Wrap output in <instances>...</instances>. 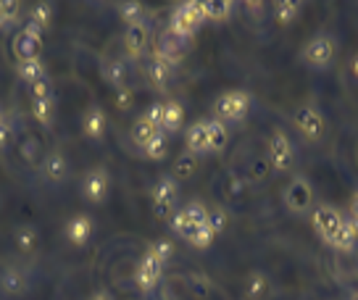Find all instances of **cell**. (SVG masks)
Masks as SVG:
<instances>
[{"label": "cell", "mask_w": 358, "mask_h": 300, "mask_svg": "<svg viewBox=\"0 0 358 300\" xmlns=\"http://www.w3.org/2000/svg\"><path fill=\"white\" fill-rule=\"evenodd\" d=\"M90 300H113V295L108 292V290H98V292L90 295Z\"/></svg>", "instance_id": "f6af8a7d"}, {"label": "cell", "mask_w": 358, "mask_h": 300, "mask_svg": "<svg viewBox=\"0 0 358 300\" xmlns=\"http://www.w3.org/2000/svg\"><path fill=\"white\" fill-rule=\"evenodd\" d=\"M43 174L50 179V182H64L69 174L66 158L61 156V153H48L43 161Z\"/></svg>", "instance_id": "d4e9b609"}, {"label": "cell", "mask_w": 358, "mask_h": 300, "mask_svg": "<svg viewBox=\"0 0 358 300\" xmlns=\"http://www.w3.org/2000/svg\"><path fill=\"white\" fill-rule=\"evenodd\" d=\"M13 243H16V248H19L22 253H32L34 248H37V243H40V232L34 229L32 224H22V227L13 232Z\"/></svg>", "instance_id": "83f0119b"}, {"label": "cell", "mask_w": 358, "mask_h": 300, "mask_svg": "<svg viewBox=\"0 0 358 300\" xmlns=\"http://www.w3.org/2000/svg\"><path fill=\"white\" fill-rule=\"evenodd\" d=\"M29 19H32L34 24H40L43 29H48V24L53 19V6H50V3H37L32 8V13H29Z\"/></svg>", "instance_id": "d590c367"}, {"label": "cell", "mask_w": 358, "mask_h": 300, "mask_svg": "<svg viewBox=\"0 0 358 300\" xmlns=\"http://www.w3.org/2000/svg\"><path fill=\"white\" fill-rule=\"evenodd\" d=\"M8 27V19H6V13L0 11V29H6Z\"/></svg>", "instance_id": "7dc6e473"}, {"label": "cell", "mask_w": 358, "mask_h": 300, "mask_svg": "<svg viewBox=\"0 0 358 300\" xmlns=\"http://www.w3.org/2000/svg\"><path fill=\"white\" fill-rule=\"evenodd\" d=\"M103 79H106V85L122 90L127 85V64H124L122 58H108L103 64Z\"/></svg>", "instance_id": "603a6c76"}, {"label": "cell", "mask_w": 358, "mask_h": 300, "mask_svg": "<svg viewBox=\"0 0 358 300\" xmlns=\"http://www.w3.org/2000/svg\"><path fill=\"white\" fill-rule=\"evenodd\" d=\"M158 132H161V129H158L156 124L150 122L148 116H140V119L132 124V132H129V137H132V143L137 145L140 150H145V145L150 143Z\"/></svg>", "instance_id": "44dd1931"}, {"label": "cell", "mask_w": 358, "mask_h": 300, "mask_svg": "<svg viewBox=\"0 0 358 300\" xmlns=\"http://www.w3.org/2000/svg\"><path fill=\"white\" fill-rule=\"evenodd\" d=\"M353 77H356V79H358V56H356V58H353Z\"/></svg>", "instance_id": "c3c4849f"}, {"label": "cell", "mask_w": 358, "mask_h": 300, "mask_svg": "<svg viewBox=\"0 0 358 300\" xmlns=\"http://www.w3.org/2000/svg\"><path fill=\"white\" fill-rule=\"evenodd\" d=\"M169 145H171V140H169L166 132H158L150 143L145 145V156L150 158V161H164V158L169 156Z\"/></svg>", "instance_id": "4dcf8cb0"}, {"label": "cell", "mask_w": 358, "mask_h": 300, "mask_svg": "<svg viewBox=\"0 0 358 300\" xmlns=\"http://www.w3.org/2000/svg\"><path fill=\"white\" fill-rule=\"evenodd\" d=\"M201 8L208 22H227L235 11V3H229V0H203Z\"/></svg>", "instance_id": "cb8c5ba5"}, {"label": "cell", "mask_w": 358, "mask_h": 300, "mask_svg": "<svg viewBox=\"0 0 358 300\" xmlns=\"http://www.w3.org/2000/svg\"><path fill=\"white\" fill-rule=\"evenodd\" d=\"M298 16H301V3H295V0H282V3H277L274 19L280 24H292Z\"/></svg>", "instance_id": "d6a6232c"}, {"label": "cell", "mask_w": 358, "mask_h": 300, "mask_svg": "<svg viewBox=\"0 0 358 300\" xmlns=\"http://www.w3.org/2000/svg\"><path fill=\"white\" fill-rule=\"evenodd\" d=\"M213 240H216V232H213L211 227L206 224V227H201L198 232L192 234L190 245H192V248H198V250H206V248H211V245H213Z\"/></svg>", "instance_id": "8d00e7d4"}, {"label": "cell", "mask_w": 358, "mask_h": 300, "mask_svg": "<svg viewBox=\"0 0 358 300\" xmlns=\"http://www.w3.org/2000/svg\"><path fill=\"white\" fill-rule=\"evenodd\" d=\"M203 22H206V16H203L201 3H198V0H190V3H182V6L174 8L166 29L171 34H177L179 40H185V43H187L192 34L201 29Z\"/></svg>", "instance_id": "6da1fadb"}, {"label": "cell", "mask_w": 358, "mask_h": 300, "mask_svg": "<svg viewBox=\"0 0 358 300\" xmlns=\"http://www.w3.org/2000/svg\"><path fill=\"white\" fill-rule=\"evenodd\" d=\"M198 166H201L198 156H192V153H187V150H185V153L174 161V174H171V177L177 179V182H179V179H190L192 174L198 171Z\"/></svg>", "instance_id": "f546056e"}, {"label": "cell", "mask_w": 358, "mask_h": 300, "mask_svg": "<svg viewBox=\"0 0 358 300\" xmlns=\"http://www.w3.org/2000/svg\"><path fill=\"white\" fill-rule=\"evenodd\" d=\"M161 277H164V264H161L156 256L145 253V256L140 258L137 269H134V285H137V290H140V292H150V290H156V285L161 282Z\"/></svg>", "instance_id": "8fae6325"}, {"label": "cell", "mask_w": 358, "mask_h": 300, "mask_svg": "<svg viewBox=\"0 0 358 300\" xmlns=\"http://www.w3.org/2000/svg\"><path fill=\"white\" fill-rule=\"evenodd\" d=\"M182 122H185V108L177 100H164V122H161V132L174 134L182 129Z\"/></svg>", "instance_id": "ffe728a7"}, {"label": "cell", "mask_w": 358, "mask_h": 300, "mask_svg": "<svg viewBox=\"0 0 358 300\" xmlns=\"http://www.w3.org/2000/svg\"><path fill=\"white\" fill-rule=\"evenodd\" d=\"M282 203H285V208L295 216H306V213L313 211V190H311V182L306 177H295L285 187L282 192Z\"/></svg>", "instance_id": "5b68a950"}, {"label": "cell", "mask_w": 358, "mask_h": 300, "mask_svg": "<svg viewBox=\"0 0 358 300\" xmlns=\"http://www.w3.org/2000/svg\"><path fill=\"white\" fill-rule=\"evenodd\" d=\"M148 253L156 256L161 264H166L169 258L174 256V245H171V240H156V243L148 248Z\"/></svg>", "instance_id": "74e56055"}, {"label": "cell", "mask_w": 358, "mask_h": 300, "mask_svg": "<svg viewBox=\"0 0 358 300\" xmlns=\"http://www.w3.org/2000/svg\"><path fill=\"white\" fill-rule=\"evenodd\" d=\"M0 122H3V116H0Z\"/></svg>", "instance_id": "681fc988"}, {"label": "cell", "mask_w": 358, "mask_h": 300, "mask_svg": "<svg viewBox=\"0 0 358 300\" xmlns=\"http://www.w3.org/2000/svg\"><path fill=\"white\" fill-rule=\"evenodd\" d=\"M132 103H134L132 90H129V87L116 90V108H119V111H129V108H132Z\"/></svg>", "instance_id": "f35d334b"}, {"label": "cell", "mask_w": 358, "mask_h": 300, "mask_svg": "<svg viewBox=\"0 0 358 300\" xmlns=\"http://www.w3.org/2000/svg\"><path fill=\"white\" fill-rule=\"evenodd\" d=\"M268 292V277L264 271H250L245 282V295L248 300H261Z\"/></svg>", "instance_id": "f1b7e54d"}, {"label": "cell", "mask_w": 358, "mask_h": 300, "mask_svg": "<svg viewBox=\"0 0 358 300\" xmlns=\"http://www.w3.org/2000/svg\"><path fill=\"white\" fill-rule=\"evenodd\" d=\"M13 140V132L11 127H8V122H0V148H8Z\"/></svg>", "instance_id": "ee69618b"}, {"label": "cell", "mask_w": 358, "mask_h": 300, "mask_svg": "<svg viewBox=\"0 0 358 300\" xmlns=\"http://www.w3.org/2000/svg\"><path fill=\"white\" fill-rule=\"evenodd\" d=\"M29 95H32V100H50L53 98V85H50V79L40 77L37 82H32V85H29Z\"/></svg>", "instance_id": "e575fe53"}, {"label": "cell", "mask_w": 358, "mask_h": 300, "mask_svg": "<svg viewBox=\"0 0 358 300\" xmlns=\"http://www.w3.org/2000/svg\"><path fill=\"white\" fill-rule=\"evenodd\" d=\"M0 287L6 295H24L27 290H29V277H27V271H22L19 266H8L3 271V277H0Z\"/></svg>", "instance_id": "ac0fdd59"}, {"label": "cell", "mask_w": 358, "mask_h": 300, "mask_svg": "<svg viewBox=\"0 0 358 300\" xmlns=\"http://www.w3.org/2000/svg\"><path fill=\"white\" fill-rule=\"evenodd\" d=\"M185 150L198 158L208 153V122H195L185 132Z\"/></svg>", "instance_id": "9a60e30c"}, {"label": "cell", "mask_w": 358, "mask_h": 300, "mask_svg": "<svg viewBox=\"0 0 358 300\" xmlns=\"http://www.w3.org/2000/svg\"><path fill=\"white\" fill-rule=\"evenodd\" d=\"M82 198L92 203V206H101L103 200L108 198V192H111V174L106 171L103 166H95L90 169L85 179H82Z\"/></svg>", "instance_id": "9c48e42d"}, {"label": "cell", "mask_w": 358, "mask_h": 300, "mask_svg": "<svg viewBox=\"0 0 358 300\" xmlns=\"http://www.w3.org/2000/svg\"><path fill=\"white\" fill-rule=\"evenodd\" d=\"M153 56L161 58L169 66H179L185 61V40H179L177 34H171L169 29L156 37V48H153Z\"/></svg>", "instance_id": "7c38bea8"}, {"label": "cell", "mask_w": 358, "mask_h": 300, "mask_svg": "<svg viewBox=\"0 0 358 300\" xmlns=\"http://www.w3.org/2000/svg\"><path fill=\"white\" fill-rule=\"evenodd\" d=\"M292 122H295L298 132H301L308 143H319V140L324 137V129H327L324 113L319 111V108H313V106H301V108H295Z\"/></svg>", "instance_id": "8992f818"}, {"label": "cell", "mask_w": 358, "mask_h": 300, "mask_svg": "<svg viewBox=\"0 0 358 300\" xmlns=\"http://www.w3.org/2000/svg\"><path fill=\"white\" fill-rule=\"evenodd\" d=\"M148 43H150V24L145 19L127 27V32H124V50H127V56L132 58V61L145 53Z\"/></svg>", "instance_id": "4fadbf2b"}, {"label": "cell", "mask_w": 358, "mask_h": 300, "mask_svg": "<svg viewBox=\"0 0 358 300\" xmlns=\"http://www.w3.org/2000/svg\"><path fill=\"white\" fill-rule=\"evenodd\" d=\"M0 11L6 13L8 24L16 22V19H19V3H16V0H0Z\"/></svg>", "instance_id": "60d3db41"}, {"label": "cell", "mask_w": 358, "mask_h": 300, "mask_svg": "<svg viewBox=\"0 0 358 300\" xmlns=\"http://www.w3.org/2000/svg\"><path fill=\"white\" fill-rule=\"evenodd\" d=\"M179 200V182L174 177H161L153 187V211H156L158 219H169L174 216V208H177Z\"/></svg>", "instance_id": "52a82bcc"}, {"label": "cell", "mask_w": 358, "mask_h": 300, "mask_svg": "<svg viewBox=\"0 0 358 300\" xmlns=\"http://www.w3.org/2000/svg\"><path fill=\"white\" fill-rule=\"evenodd\" d=\"M229 145V132H227V124L211 119L208 122V153H222Z\"/></svg>", "instance_id": "484cf974"}, {"label": "cell", "mask_w": 358, "mask_h": 300, "mask_svg": "<svg viewBox=\"0 0 358 300\" xmlns=\"http://www.w3.org/2000/svg\"><path fill=\"white\" fill-rule=\"evenodd\" d=\"M350 211H353L350 216H353V219H358V192L353 195V200H350Z\"/></svg>", "instance_id": "bcb514c9"}, {"label": "cell", "mask_w": 358, "mask_h": 300, "mask_svg": "<svg viewBox=\"0 0 358 300\" xmlns=\"http://www.w3.org/2000/svg\"><path fill=\"white\" fill-rule=\"evenodd\" d=\"M356 245H358V234H356V229H353L350 219L345 216L329 248H335V250H340V253H350V250H356Z\"/></svg>", "instance_id": "7402d4cb"}, {"label": "cell", "mask_w": 358, "mask_h": 300, "mask_svg": "<svg viewBox=\"0 0 358 300\" xmlns=\"http://www.w3.org/2000/svg\"><path fill=\"white\" fill-rule=\"evenodd\" d=\"M292 164H295V150H292L290 137L282 129H274L271 140H268V166L285 174L292 169Z\"/></svg>", "instance_id": "ba28073f"}, {"label": "cell", "mask_w": 358, "mask_h": 300, "mask_svg": "<svg viewBox=\"0 0 358 300\" xmlns=\"http://www.w3.org/2000/svg\"><path fill=\"white\" fill-rule=\"evenodd\" d=\"M13 56L19 58V64L22 61H40V56H43V40H32V37L19 32L13 37Z\"/></svg>", "instance_id": "d6986e66"}, {"label": "cell", "mask_w": 358, "mask_h": 300, "mask_svg": "<svg viewBox=\"0 0 358 300\" xmlns=\"http://www.w3.org/2000/svg\"><path fill=\"white\" fill-rule=\"evenodd\" d=\"M150 122L156 124L158 129H161V122H164V103H153L150 108H148V113H145Z\"/></svg>", "instance_id": "7bdbcfd3"}, {"label": "cell", "mask_w": 358, "mask_h": 300, "mask_svg": "<svg viewBox=\"0 0 358 300\" xmlns=\"http://www.w3.org/2000/svg\"><path fill=\"white\" fill-rule=\"evenodd\" d=\"M148 82H150V87L158 90V92H164V90H169V85H171V79H174V66H169V64H164L161 58H150L148 61Z\"/></svg>", "instance_id": "2e32d148"}, {"label": "cell", "mask_w": 358, "mask_h": 300, "mask_svg": "<svg viewBox=\"0 0 358 300\" xmlns=\"http://www.w3.org/2000/svg\"><path fill=\"white\" fill-rule=\"evenodd\" d=\"M335 53H337L335 37H332V34H316V37H311V40L301 48V61L306 66L322 71V69L332 66Z\"/></svg>", "instance_id": "3957f363"}, {"label": "cell", "mask_w": 358, "mask_h": 300, "mask_svg": "<svg viewBox=\"0 0 358 300\" xmlns=\"http://www.w3.org/2000/svg\"><path fill=\"white\" fill-rule=\"evenodd\" d=\"M22 34H27V37H32V40H43L45 29L40 27V24H34L32 19H27L22 27Z\"/></svg>", "instance_id": "b9f144b4"}, {"label": "cell", "mask_w": 358, "mask_h": 300, "mask_svg": "<svg viewBox=\"0 0 358 300\" xmlns=\"http://www.w3.org/2000/svg\"><path fill=\"white\" fill-rule=\"evenodd\" d=\"M353 300H358V298H353Z\"/></svg>", "instance_id": "f907efd6"}, {"label": "cell", "mask_w": 358, "mask_h": 300, "mask_svg": "<svg viewBox=\"0 0 358 300\" xmlns=\"http://www.w3.org/2000/svg\"><path fill=\"white\" fill-rule=\"evenodd\" d=\"M92 229H95V222H92V216L87 213H77V216H71L66 224V240L71 245H82L90 243V237H92Z\"/></svg>", "instance_id": "5bb4252c"}, {"label": "cell", "mask_w": 358, "mask_h": 300, "mask_svg": "<svg viewBox=\"0 0 358 300\" xmlns=\"http://www.w3.org/2000/svg\"><path fill=\"white\" fill-rule=\"evenodd\" d=\"M343 219H345V216L337 211L335 206H329V203H322V206H316V208L311 211L313 229H316V234H319L327 245H332V240H335V234H337V229H340Z\"/></svg>", "instance_id": "30bf717a"}, {"label": "cell", "mask_w": 358, "mask_h": 300, "mask_svg": "<svg viewBox=\"0 0 358 300\" xmlns=\"http://www.w3.org/2000/svg\"><path fill=\"white\" fill-rule=\"evenodd\" d=\"M208 227H211L216 234L224 232V227H227V213L224 211H208Z\"/></svg>", "instance_id": "ab89813d"}, {"label": "cell", "mask_w": 358, "mask_h": 300, "mask_svg": "<svg viewBox=\"0 0 358 300\" xmlns=\"http://www.w3.org/2000/svg\"><path fill=\"white\" fill-rule=\"evenodd\" d=\"M108 129V122H106V111L101 106H90L85 116H82V132L87 134L90 140H101Z\"/></svg>", "instance_id": "e0dca14e"}, {"label": "cell", "mask_w": 358, "mask_h": 300, "mask_svg": "<svg viewBox=\"0 0 358 300\" xmlns=\"http://www.w3.org/2000/svg\"><path fill=\"white\" fill-rule=\"evenodd\" d=\"M32 116L40 127H53L56 124V100H32Z\"/></svg>", "instance_id": "4316f807"}, {"label": "cell", "mask_w": 358, "mask_h": 300, "mask_svg": "<svg viewBox=\"0 0 358 300\" xmlns=\"http://www.w3.org/2000/svg\"><path fill=\"white\" fill-rule=\"evenodd\" d=\"M143 11H145V8H143V3H137V0H129V3H122V6H119V16L127 22V27L143 22Z\"/></svg>", "instance_id": "836d02e7"}, {"label": "cell", "mask_w": 358, "mask_h": 300, "mask_svg": "<svg viewBox=\"0 0 358 300\" xmlns=\"http://www.w3.org/2000/svg\"><path fill=\"white\" fill-rule=\"evenodd\" d=\"M206 224H208V211L203 208L198 200L190 203V206H185V208H179V211H174V216H171V229H174V234H179L187 243L192 240V234L198 232L201 227H206Z\"/></svg>", "instance_id": "277c9868"}, {"label": "cell", "mask_w": 358, "mask_h": 300, "mask_svg": "<svg viewBox=\"0 0 358 300\" xmlns=\"http://www.w3.org/2000/svg\"><path fill=\"white\" fill-rule=\"evenodd\" d=\"M16 71H19V77H22V82H27V87H29L32 82H37L40 77H45L43 61H22V64L16 66Z\"/></svg>", "instance_id": "1f68e13d"}, {"label": "cell", "mask_w": 358, "mask_h": 300, "mask_svg": "<svg viewBox=\"0 0 358 300\" xmlns=\"http://www.w3.org/2000/svg\"><path fill=\"white\" fill-rule=\"evenodd\" d=\"M250 111V95L245 90H229V92H222L216 103H213V116L216 122L222 124H237L243 122Z\"/></svg>", "instance_id": "7a4b0ae2"}]
</instances>
